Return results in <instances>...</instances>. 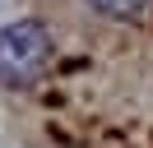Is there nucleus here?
<instances>
[{"label": "nucleus", "mask_w": 153, "mask_h": 148, "mask_svg": "<svg viewBox=\"0 0 153 148\" xmlns=\"http://www.w3.org/2000/svg\"><path fill=\"white\" fill-rule=\"evenodd\" d=\"M56 65V33L37 14L0 28V88H37Z\"/></svg>", "instance_id": "nucleus-1"}]
</instances>
